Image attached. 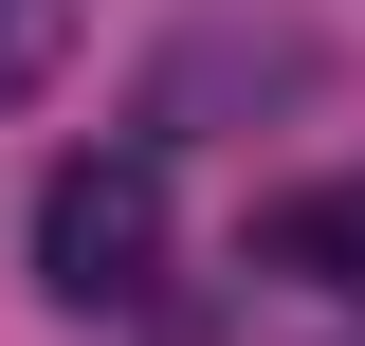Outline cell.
<instances>
[{"instance_id":"obj_1","label":"cell","mask_w":365,"mask_h":346,"mask_svg":"<svg viewBox=\"0 0 365 346\" xmlns=\"http://www.w3.org/2000/svg\"><path fill=\"white\" fill-rule=\"evenodd\" d=\"M165 164L146 146H73V164L37 182V292L55 310H146L165 292Z\"/></svg>"},{"instance_id":"obj_2","label":"cell","mask_w":365,"mask_h":346,"mask_svg":"<svg viewBox=\"0 0 365 346\" xmlns=\"http://www.w3.org/2000/svg\"><path fill=\"white\" fill-rule=\"evenodd\" d=\"M256 273H292V292H347V310H365V164L311 182V201H274V219H256Z\"/></svg>"},{"instance_id":"obj_3","label":"cell","mask_w":365,"mask_h":346,"mask_svg":"<svg viewBox=\"0 0 365 346\" xmlns=\"http://www.w3.org/2000/svg\"><path fill=\"white\" fill-rule=\"evenodd\" d=\"M73 19H91V0H0V110H19V91H55Z\"/></svg>"}]
</instances>
